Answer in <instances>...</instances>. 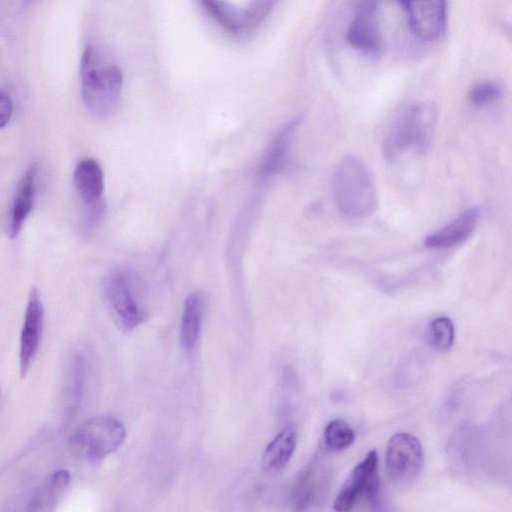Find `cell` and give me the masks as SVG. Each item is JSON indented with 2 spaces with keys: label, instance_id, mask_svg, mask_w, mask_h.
<instances>
[{
  "label": "cell",
  "instance_id": "cell-1",
  "mask_svg": "<svg viewBox=\"0 0 512 512\" xmlns=\"http://www.w3.org/2000/svg\"><path fill=\"white\" fill-rule=\"evenodd\" d=\"M81 94L85 107L97 117H108L118 108L123 73L105 52L90 45L84 50L80 63Z\"/></svg>",
  "mask_w": 512,
  "mask_h": 512
},
{
  "label": "cell",
  "instance_id": "cell-2",
  "mask_svg": "<svg viewBox=\"0 0 512 512\" xmlns=\"http://www.w3.org/2000/svg\"><path fill=\"white\" fill-rule=\"evenodd\" d=\"M332 191L337 208L349 218H366L377 209L374 178L367 165L356 156L345 157L337 164Z\"/></svg>",
  "mask_w": 512,
  "mask_h": 512
},
{
  "label": "cell",
  "instance_id": "cell-3",
  "mask_svg": "<svg viewBox=\"0 0 512 512\" xmlns=\"http://www.w3.org/2000/svg\"><path fill=\"white\" fill-rule=\"evenodd\" d=\"M437 115V108L431 102H417L404 108L384 138V156L394 160L406 152H425L432 140Z\"/></svg>",
  "mask_w": 512,
  "mask_h": 512
},
{
  "label": "cell",
  "instance_id": "cell-4",
  "mask_svg": "<svg viewBox=\"0 0 512 512\" xmlns=\"http://www.w3.org/2000/svg\"><path fill=\"white\" fill-rule=\"evenodd\" d=\"M125 437V428L117 418L100 415L87 420L71 435L69 447L78 458L97 461L116 451Z\"/></svg>",
  "mask_w": 512,
  "mask_h": 512
},
{
  "label": "cell",
  "instance_id": "cell-5",
  "mask_svg": "<svg viewBox=\"0 0 512 512\" xmlns=\"http://www.w3.org/2000/svg\"><path fill=\"white\" fill-rule=\"evenodd\" d=\"M104 297L112 319L122 331H132L146 320L139 282L130 272L111 273L104 284Z\"/></svg>",
  "mask_w": 512,
  "mask_h": 512
},
{
  "label": "cell",
  "instance_id": "cell-6",
  "mask_svg": "<svg viewBox=\"0 0 512 512\" xmlns=\"http://www.w3.org/2000/svg\"><path fill=\"white\" fill-rule=\"evenodd\" d=\"M378 462V453L373 449L352 469L336 495L335 511H350L362 501L372 506L379 503Z\"/></svg>",
  "mask_w": 512,
  "mask_h": 512
},
{
  "label": "cell",
  "instance_id": "cell-7",
  "mask_svg": "<svg viewBox=\"0 0 512 512\" xmlns=\"http://www.w3.org/2000/svg\"><path fill=\"white\" fill-rule=\"evenodd\" d=\"M385 465L393 484L406 487L414 483L423 467V449L419 439L406 432L394 434L387 443Z\"/></svg>",
  "mask_w": 512,
  "mask_h": 512
},
{
  "label": "cell",
  "instance_id": "cell-8",
  "mask_svg": "<svg viewBox=\"0 0 512 512\" xmlns=\"http://www.w3.org/2000/svg\"><path fill=\"white\" fill-rule=\"evenodd\" d=\"M406 13L411 33L424 42L442 37L447 25L446 0H397Z\"/></svg>",
  "mask_w": 512,
  "mask_h": 512
},
{
  "label": "cell",
  "instance_id": "cell-9",
  "mask_svg": "<svg viewBox=\"0 0 512 512\" xmlns=\"http://www.w3.org/2000/svg\"><path fill=\"white\" fill-rule=\"evenodd\" d=\"M379 9V0H361L346 32L349 45L368 56L382 49Z\"/></svg>",
  "mask_w": 512,
  "mask_h": 512
},
{
  "label": "cell",
  "instance_id": "cell-10",
  "mask_svg": "<svg viewBox=\"0 0 512 512\" xmlns=\"http://www.w3.org/2000/svg\"><path fill=\"white\" fill-rule=\"evenodd\" d=\"M44 327V308L39 291L32 287L27 300L20 334L19 367L24 377L37 355Z\"/></svg>",
  "mask_w": 512,
  "mask_h": 512
},
{
  "label": "cell",
  "instance_id": "cell-11",
  "mask_svg": "<svg viewBox=\"0 0 512 512\" xmlns=\"http://www.w3.org/2000/svg\"><path fill=\"white\" fill-rule=\"evenodd\" d=\"M328 486V472L320 461L314 460L298 475L291 502L293 509L306 510L320 502Z\"/></svg>",
  "mask_w": 512,
  "mask_h": 512
},
{
  "label": "cell",
  "instance_id": "cell-12",
  "mask_svg": "<svg viewBox=\"0 0 512 512\" xmlns=\"http://www.w3.org/2000/svg\"><path fill=\"white\" fill-rule=\"evenodd\" d=\"M38 169L37 163L32 164L17 184L7 228L11 238H16L19 235L33 209Z\"/></svg>",
  "mask_w": 512,
  "mask_h": 512
},
{
  "label": "cell",
  "instance_id": "cell-13",
  "mask_svg": "<svg viewBox=\"0 0 512 512\" xmlns=\"http://www.w3.org/2000/svg\"><path fill=\"white\" fill-rule=\"evenodd\" d=\"M301 121L302 116H297L286 122L275 134L259 163L258 176L260 179L266 180L282 168L295 130Z\"/></svg>",
  "mask_w": 512,
  "mask_h": 512
},
{
  "label": "cell",
  "instance_id": "cell-14",
  "mask_svg": "<svg viewBox=\"0 0 512 512\" xmlns=\"http://www.w3.org/2000/svg\"><path fill=\"white\" fill-rule=\"evenodd\" d=\"M479 218L477 208H469L439 231L425 239V245L432 249H445L465 242L474 232Z\"/></svg>",
  "mask_w": 512,
  "mask_h": 512
},
{
  "label": "cell",
  "instance_id": "cell-15",
  "mask_svg": "<svg viewBox=\"0 0 512 512\" xmlns=\"http://www.w3.org/2000/svg\"><path fill=\"white\" fill-rule=\"evenodd\" d=\"M73 182L85 205L102 201L104 176L100 164L93 158L80 160L73 172Z\"/></svg>",
  "mask_w": 512,
  "mask_h": 512
},
{
  "label": "cell",
  "instance_id": "cell-16",
  "mask_svg": "<svg viewBox=\"0 0 512 512\" xmlns=\"http://www.w3.org/2000/svg\"><path fill=\"white\" fill-rule=\"evenodd\" d=\"M71 483L67 469H58L30 496L27 510L52 511L66 494Z\"/></svg>",
  "mask_w": 512,
  "mask_h": 512
},
{
  "label": "cell",
  "instance_id": "cell-17",
  "mask_svg": "<svg viewBox=\"0 0 512 512\" xmlns=\"http://www.w3.org/2000/svg\"><path fill=\"white\" fill-rule=\"evenodd\" d=\"M297 443V430L293 425L283 428L266 446L262 466L266 471H281L289 463Z\"/></svg>",
  "mask_w": 512,
  "mask_h": 512
},
{
  "label": "cell",
  "instance_id": "cell-18",
  "mask_svg": "<svg viewBox=\"0 0 512 512\" xmlns=\"http://www.w3.org/2000/svg\"><path fill=\"white\" fill-rule=\"evenodd\" d=\"M203 296L195 291L184 302L180 326V342L186 351H191L200 336L203 317Z\"/></svg>",
  "mask_w": 512,
  "mask_h": 512
},
{
  "label": "cell",
  "instance_id": "cell-19",
  "mask_svg": "<svg viewBox=\"0 0 512 512\" xmlns=\"http://www.w3.org/2000/svg\"><path fill=\"white\" fill-rule=\"evenodd\" d=\"M426 334L428 343L433 349L438 352H447L454 343V323L447 316L436 317L429 322Z\"/></svg>",
  "mask_w": 512,
  "mask_h": 512
},
{
  "label": "cell",
  "instance_id": "cell-20",
  "mask_svg": "<svg viewBox=\"0 0 512 512\" xmlns=\"http://www.w3.org/2000/svg\"><path fill=\"white\" fill-rule=\"evenodd\" d=\"M323 439L328 450L338 452L348 448L354 442L355 433L345 420L336 418L327 423Z\"/></svg>",
  "mask_w": 512,
  "mask_h": 512
},
{
  "label": "cell",
  "instance_id": "cell-21",
  "mask_svg": "<svg viewBox=\"0 0 512 512\" xmlns=\"http://www.w3.org/2000/svg\"><path fill=\"white\" fill-rule=\"evenodd\" d=\"M501 88L494 82H481L472 86L468 92V100L475 106H484L497 100Z\"/></svg>",
  "mask_w": 512,
  "mask_h": 512
},
{
  "label": "cell",
  "instance_id": "cell-22",
  "mask_svg": "<svg viewBox=\"0 0 512 512\" xmlns=\"http://www.w3.org/2000/svg\"><path fill=\"white\" fill-rule=\"evenodd\" d=\"M85 206L86 209L83 218L82 230L84 231V233L89 234L97 227L104 213L105 205L103 201H101L95 204Z\"/></svg>",
  "mask_w": 512,
  "mask_h": 512
},
{
  "label": "cell",
  "instance_id": "cell-23",
  "mask_svg": "<svg viewBox=\"0 0 512 512\" xmlns=\"http://www.w3.org/2000/svg\"><path fill=\"white\" fill-rule=\"evenodd\" d=\"M13 112V103L8 94L0 91V129L8 124Z\"/></svg>",
  "mask_w": 512,
  "mask_h": 512
},
{
  "label": "cell",
  "instance_id": "cell-24",
  "mask_svg": "<svg viewBox=\"0 0 512 512\" xmlns=\"http://www.w3.org/2000/svg\"><path fill=\"white\" fill-rule=\"evenodd\" d=\"M27 1H33V0H27Z\"/></svg>",
  "mask_w": 512,
  "mask_h": 512
}]
</instances>
